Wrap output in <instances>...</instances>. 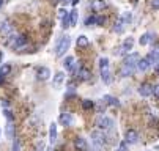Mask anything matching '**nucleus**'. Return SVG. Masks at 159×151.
I'll return each mask as SVG.
<instances>
[{
  "label": "nucleus",
  "mask_w": 159,
  "mask_h": 151,
  "mask_svg": "<svg viewBox=\"0 0 159 151\" xmlns=\"http://www.w3.org/2000/svg\"><path fill=\"white\" fill-rule=\"evenodd\" d=\"M99 71H101V79L106 85H110L112 83V74H110V61L109 58L102 57L99 60Z\"/></svg>",
  "instance_id": "1"
},
{
  "label": "nucleus",
  "mask_w": 159,
  "mask_h": 151,
  "mask_svg": "<svg viewBox=\"0 0 159 151\" xmlns=\"http://www.w3.org/2000/svg\"><path fill=\"white\" fill-rule=\"evenodd\" d=\"M70 44H71V38L70 36H61L60 38V41H58V44L55 46V55L60 58V57H63L65 54H66V51L70 49Z\"/></svg>",
  "instance_id": "2"
},
{
  "label": "nucleus",
  "mask_w": 159,
  "mask_h": 151,
  "mask_svg": "<svg viewBox=\"0 0 159 151\" xmlns=\"http://www.w3.org/2000/svg\"><path fill=\"white\" fill-rule=\"evenodd\" d=\"M27 44V36L25 35H17V36H11L8 41V46L14 51H20Z\"/></svg>",
  "instance_id": "3"
},
{
  "label": "nucleus",
  "mask_w": 159,
  "mask_h": 151,
  "mask_svg": "<svg viewBox=\"0 0 159 151\" xmlns=\"http://www.w3.org/2000/svg\"><path fill=\"white\" fill-rule=\"evenodd\" d=\"M95 124H96V127L99 129V131H109V129L113 127V120L109 118V117H106V115H99L96 118Z\"/></svg>",
  "instance_id": "4"
},
{
  "label": "nucleus",
  "mask_w": 159,
  "mask_h": 151,
  "mask_svg": "<svg viewBox=\"0 0 159 151\" xmlns=\"http://www.w3.org/2000/svg\"><path fill=\"white\" fill-rule=\"evenodd\" d=\"M92 142H93L95 151H101V148L104 146V142H106V135L101 131H93L92 132Z\"/></svg>",
  "instance_id": "5"
},
{
  "label": "nucleus",
  "mask_w": 159,
  "mask_h": 151,
  "mask_svg": "<svg viewBox=\"0 0 159 151\" xmlns=\"http://www.w3.org/2000/svg\"><path fill=\"white\" fill-rule=\"evenodd\" d=\"M132 47H134V38L129 36V38L125 39V42L121 44V47H120L118 51H115V55H117V54H120V55H126L129 51H132Z\"/></svg>",
  "instance_id": "6"
},
{
  "label": "nucleus",
  "mask_w": 159,
  "mask_h": 151,
  "mask_svg": "<svg viewBox=\"0 0 159 151\" xmlns=\"http://www.w3.org/2000/svg\"><path fill=\"white\" fill-rule=\"evenodd\" d=\"M125 140H126L129 145L137 143V142H139V134H137V131H134V129H126V132H125Z\"/></svg>",
  "instance_id": "7"
},
{
  "label": "nucleus",
  "mask_w": 159,
  "mask_h": 151,
  "mask_svg": "<svg viewBox=\"0 0 159 151\" xmlns=\"http://www.w3.org/2000/svg\"><path fill=\"white\" fill-rule=\"evenodd\" d=\"M139 95L142 96V98H148L150 95H153V85H150L148 82H143V83H140V87H139Z\"/></svg>",
  "instance_id": "8"
},
{
  "label": "nucleus",
  "mask_w": 159,
  "mask_h": 151,
  "mask_svg": "<svg viewBox=\"0 0 159 151\" xmlns=\"http://www.w3.org/2000/svg\"><path fill=\"white\" fill-rule=\"evenodd\" d=\"M51 77V69L46 66H39L36 69V79L38 80H48Z\"/></svg>",
  "instance_id": "9"
},
{
  "label": "nucleus",
  "mask_w": 159,
  "mask_h": 151,
  "mask_svg": "<svg viewBox=\"0 0 159 151\" xmlns=\"http://www.w3.org/2000/svg\"><path fill=\"white\" fill-rule=\"evenodd\" d=\"M139 60H140V55L137 54V52H134V54H131V55H128L126 58H125V64H129V66H135L137 68V63H139Z\"/></svg>",
  "instance_id": "10"
},
{
  "label": "nucleus",
  "mask_w": 159,
  "mask_h": 151,
  "mask_svg": "<svg viewBox=\"0 0 159 151\" xmlns=\"http://www.w3.org/2000/svg\"><path fill=\"white\" fill-rule=\"evenodd\" d=\"M135 71H137V68H135V66H129V64H125V63H123V66H121V69H120V76H121V77H129V76H132Z\"/></svg>",
  "instance_id": "11"
},
{
  "label": "nucleus",
  "mask_w": 159,
  "mask_h": 151,
  "mask_svg": "<svg viewBox=\"0 0 159 151\" xmlns=\"http://www.w3.org/2000/svg\"><path fill=\"white\" fill-rule=\"evenodd\" d=\"M90 7H92V10L95 13H99V11H104V8L107 7V2L106 0H93Z\"/></svg>",
  "instance_id": "12"
},
{
  "label": "nucleus",
  "mask_w": 159,
  "mask_h": 151,
  "mask_svg": "<svg viewBox=\"0 0 159 151\" xmlns=\"http://www.w3.org/2000/svg\"><path fill=\"white\" fill-rule=\"evenodd\" d=\"M10 73H11V64H10V63H5L3 66H0V85L3 83L5 77H7Z\"/></svg>",
  "instance_id": "13"
},
{
  "label": "nucleus",
  "mask_w": 159,
  "mask_h": 151,
  "mask_svg": "<svg viewBox=\"0 0 159 151\" xmlns=\"http://www.w3.org/2000/svg\"><path fill=\"white\" fill-rule=\"evenodd\" d=\"M125 27H126V24L123 22V19H121V17H118V19L115 20V24H113V29H112V32L120 35V33H123V32H125Z\"/></svg>",
  "instance_id": "14"
},
{
  "label": "nucleus",
  "mask_w": 159,
  "mask_h": 151,
  "mask_svg": "<svg viewBox=\"0 0 159 151\" xmlns=\"http://www.w3.org/2000/svg\"><path fill=\"white\" fill-rule=\"evenodd\" d=\"M74 146H76L77 151H87V149H88L87 140H85L84 137H77V139L74 140Z\"/></svg>",
  "instance_id": "15"
},
{
  "label": "nucleus",
  "mask_w": 159,
  "mask_h": 151,
  "mask_svg": "<svg viewBox=\"0 0 159 151\" xmlns=\"http://www.w3.org/2000/svg\"><path fill=\"white\" fill-rule=\"evenodd\" d=\"M73 115L71 113H66V112H63V113H60V123L66 127V126H71L73 124Z\"/></svg>",
  "instance_id": "16"
},
{
  "label": "nucleus",
  "mask_w": 159,
  "mask_h": 151,
  "mask_svg": "<svg viewBox=\"0 0 159 151\" xmlns=\"http://www.w3.org/2000/svg\"><path fill=\"white\" fill-rule=\"evenodd\" d=\"M65 82V73L63 71H58V73H55V76H54V82H52V85H54V88H58L60 85Z\"/></svg>",
  "instance_id": "17"
},
{
  "label": "nucleus",
  "mask_w": 159,
  "mask_h": 151,
  "mask_svg": "<svg viewBox=\"0 0 159 151\" xmlns=\"http://www.w3.org/2000/svg\"><path fill=\"white\" fill-rule=\"evenodd\" d=\"M49 140H51V145L57 142V124L55 123H51L49 126Z\"/></svg>",
  "instance_id": "18"
},
{
  "label": "nucleus",
  "mask_w": 159,
  "mask_h": 151,
  "mask_svg": "<svg viewBox=\"0 0 159 151\" xmlns=\"http://www.w3.org/2000/svg\"><path fill=\"white\" fill-rule=\"evenodd\" d=\"M150 66H151V63L148 61V58H147V57H145V58H140V60H139V63H137V71L143 73V71H147Z\"/></svg>",
  "instance_id": "19"
},
{
  "label": "nucleus",
  "mask_w": 159,
  "mask_h": 151,
  "mask_svg": "<svg viewBox=\"0 0 159 151\" xmlns=\"http://www.w3.org/2000/svg\"><path fill=\"white\" fill-rule=\"evenodd\" d=\"M79 80H90V77H92V71H90L88 68H80L79 69Z\"/></svg>",
  "instance_id": "20"
},
{
  "label": "nucleus",
  "mask_w": 159,
  "mask_h": 151,
  "mask_svg": "<svg viewBox=\"0 0 159 151\" xmlns=\"http://www.w3.org/2000/svg\"><path fill=\"white\" fill-rule=\"evenodd\" d=\"M13 32V27L8 24V22H2L0 24V35H3V36H10Z\"/></svg>",
  "instance_id": "21"
},
{
  "label": "nucleus",
  "mask_w": 159,
  "mask_h": 151,
  "mask_svg": "<svg viewBox=\"0 0 159 151\" xmlns=\"http://www.w3.org/2000/svg\"><path fill=\"white\" fill-rule=\"evenodd\" d=\"M102 102H104V104H107V105H112V107H117V105L120 104L117 98H113V96H110V95H104Z\"/></svg>",
  "instance_id": "22"
},
{
  "label": "nucleus",
  "mask_w": 159,
  "mask_h": 151,
  "mask_svg": "<svg viewBox=\"0 0 159 151\" xmlns=\"http://www.w3.org/2000/svg\"><path fill=\"white\" fill-rule=\"evenodd\" d=\"M147 58H148V61L151 63V66H153V64H156V63H159V49L151 51V52L147 55Z\"/></svg>",
  "instance_id": "23"
},
{
  "label": "nucleus",
  "mask_w": 159,
  "mask_h": 151,
  "mask_svg": "<svg viewBox=\"0 0 159 151\" xmlns=\"http://www.w3.org/2000/svg\"><path fill=\"white\" fill-rule=\"evenodd\" d=\"M63 68H65L66 71H71V69L74 68V57L68 55V57L63 60Z\"/></svg>",
  "instance_id": "24"
},
{
  "label": "nucleus",
  "mask_w": 159,
  "mask_h": 151,
  "mask_svg": "<svg viewBox=\"0 0 159 151\" xmlns=\"http://www.w3.org/2000/svg\"><path fill=\"white\" fill-rule=\"evenodd\" d=\"M76 44H77V47H87V46L90 44V41H88V38H87L85 35H80V36H77V39H76Z\"/></svg>",
  "instance_id": "25"
},
{
  "label": "nucleus",
  "mask_w": 159,
  "mask_h": 151,
  "mask_svg": "<svg viewBox=\"0 0 159 151\" xmlns=\"http://www.w3.org/2000/svg\"><path fill=\"white\" fill-rule=\"evenodd\" d=\"M61 27H63V29L71 27V16H70V13H66V14L61 17Z\"/></svg>",
  "instance_id": "26"
},
{
  "label": "nucleus",
  "mask_w": 159,
  "mask_h": 151,
  "mask_svg": "<svg viewBox=\"0 0 159 151\" xmlns=\"http://www.w3.org/2000/svg\"><path fill=\"white\" fill-rule=\"evenodd\" d=\"M150 41H151V33H143V35L140 36V39H139L140 46H147Z\"/></svg>",
  "instance_id": "27"
},
{
  "label": "nucleus",
  "mask_w": 159,
  "mask_h": 151,
  "mask_svg": "<svg viewBox=\"0 0 159 151\" xmlns=\"http://www.w3.org/2000/svg\"><path fill=\"white\" fill-rule=\"evenodd\" d=\"M7 135H8V139H14V124H13V121H8V124H7Z\"/></svg>",
  "instance_id": "28"
},
{
  "label": "nucleus",
  "mask_w": 159,
  "mask_h": 151,
  "mask_svg": "<svg viewBox=\"0 0 159 151\" xmlns=\"http://www.w3.org/2000/svg\"><path fill=\"white\" fill-rule=\"evenodd\" d=\"M95 107V102L92 99H84L82 101V109L84 110H90V109H93Z\"/></svg>",
  "instance_id": "29"
},
{
  "label": "nucleus",
  "mask_w": 159,
  "mask_h": 151,
  "mask_svg": "<svg viewBox=\"0 0 159 151\" xmlns=\"http://www.w3.org/2000/svg\"><path fill=\"white\" fill-rule=\"evenodd\" d=\"M85 25H87V27L96 25V16H88V17L85 19Z\"/></svg>",
  "instance_id": "30"
},
{
  "label": "nucleus",
  "mask_w": 159,
  "mask_h": 151,
  "mask_svg": "<svg viewBox=\"0 0 159 151\" xmlns=\"http://www.w3.org/2000/svg\"><path fill=\"white\" fill-rule=\"evenodd\" d=\"M121 19H123V22L128 25V24H131V20H132V13H123L121 14Z\"/></svg>",
  "instance_id": "31"
},
{
  "label": "nucleus",
  "mask_w": 159,
  "mask_h": 151,
  "mask_svg": "<svg viewBox=\"0 0 159 151\" xmlns=\"http://www.w3.org/2000/svg\"><path fill=\"white\" fill-rule=\"evenodd\" d=\"M70 16H71V27H74V25L77 24V11L73 10V11L70 13Z\"/></svg>",
  "instance_id": "32"
},
{
  "label": "nucleus",
  "mask_w": 159,
  "mask_h": 151,
  "mask_svg": "<svg viewBox=\"0 0 159 151\" xmlns=\"http://www.w3.org/2000/svg\"><path fill=\"white\" fill-rule=\"evenodd\" d=\"M13 151H20V140L17 137L13 139Z\"/></svg>",
  "instance_id": "33"
},
{
  "label": "nucleus",
  "mask_w": 159,
  "mask_h": 151,
  "mask_svg": "<svg viewBox=\"0 0 159 151\" xmlns=\"http://www.w3.org/2000/svg\"><path fill=\"white\" fill-rule=\"evenodd\" d=\"M3 115L7 117V120H8V121H13V120H14V117H13V113H11V110H10V109H5V110H3Z\"/></svg>",
  "instance_id": "34"
},
{
  "label": "nucleus",
  "mask_w": 159,
  "mask_h": 151,
  "mask_svg": "<svg viewBox=\"0 0 159 151\" xmlns=\"http://www.w3.org/2000/svg\"><path fill=\"white\" fill-rule=\"evenodd\" d=\"M106 24V17L104 16H98L96 17V25H104Z\"/></svg>",
  "instance_id": "35"
},
{
  "label": "nucleus",
  "mask_w": 159,
  "mask_h": 151,
  "mask_svg": "<svg viewBox=\"0 0 159 151\" xmlns=\"http://www.w3.org/2000/svg\"><path fill=\"white\" fill-rule=\"evenodd\" d=\"M153 95H154V98H159V83L153 85Z\"/></svg>",
  "instance_id": "36"
},
{
  "label": "nucleus",
  "mask_w": 159,
  "mask_h": 151,
  "mask_svg": "<svg viewBox=\"0 0 159 151\" xmlns=\"http://www.w3.org/2000/svg\"><path fill=\"white\" fill-rule=\"evenodd\" d=\"M151 7H153V10H159V0H153Z\"/></svg>",
  "instance_id": "37"
},
{
  "label": "nucleus",
  "mask_w": 159,
  "mask_h": 151,
  "mask_svg": "<svg viewBox=\"0 0 159 151\" xmlns=\"http://www.w3.org/2000/svg\"><path fill=\"white\" fill-rule=\"evenodd\" d=\"M65 13H68V11H65V10H60V11H58V17H63V16H65Z\"/></svg>",
  "instance_id": "38"
},
{
  "label": "nucleus",
  "mask_w": 159,
  "mask_h": 151,
  "mask_svg": "<svg viewBox=\"0 0 159 151\" xmlns=\"http://www.w3.org/2000/svg\"><path fill=\"white\" fill-rule=\"evenodd\" d=\"M71 3H73V5H74V7H76V5H77V3H79V0H71Z\"/></svg>",
  "instance_id": "39"
},
{
  "label": "nucleus",
  "mask_w": 159,
  "mask_h": 151,
  "mask_svg": "<svg viewBox=\"0 0 159 151\" xmlns=\"http://www.w3.org/2000/svg\"><path fill=\"white\" fill-rule=\"evenodd\" d=\"M3 7V0H0V8H2Z\"/></svg>",
  "instance_id": "40"
},
{
  "label": "nucleus",
  "mask_w": 159,
  "mask_h": 151,
  "mask_svg": "<svg viewBox=\"0 0 159 151\" xmlns=\"http://www.w3.org/2000/svg\"><path fill=\"white\" fill-rule=\"evenodd\" d=\"M2 57H3V54H2V52H0V60H2Z\"/></svg>",
  "instance_id": "41"
},
{
  "label": "nucleus",
  "mask_w": 159,
  "mask_h": 151,
  "mask_svg": "<svg viewBox=\"0 0 159 151\" xmlns=\"http://www.w3.org/2000/svg\"><path fill=\"white\" fill-rule=\"evenodd\" d=\"M115 151H121V149H115Z\"/></svg>",
  "instance_id": "42"
},
{
  "label": "nucleus",
  "mask_w": 159,
  "mask_h": 151,
  "mask_svg": "<svg viewBox=\"0 0 159 151\" xmlns=\"http://www.w3.org/2000/svg\"><path fill=\"white\" fill-rule=\"evenodd\" d=\"M147 151H148V149H147Z\"/></svg>",
  "instance_id": "43"
}]
</instances>
